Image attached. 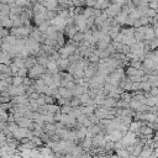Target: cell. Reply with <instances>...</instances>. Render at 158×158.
<instances>
[{"mask_svg": "<svg viewBox=\"0 0 158 158\" xmlns=\"http://www.w3.org/2000/svg\"><path fill=\"white\" fill-rule=\"evenodd\" d=\"M46 72H47V68L43 67V65H40V64L37 63L36 65H33L32 68L28 69V74H27V77H28L30 79H32V80H36V79H38L42 74H44Z\"/></svg>", "mask_w": 158, "mask_h": 158, "instance_id": "6da1fadb", "label": "cell"}, {"mask_svg": "<svg viewBox=\"0 0 158 158\" xmlns=\"http://www.w3.org/2000/svg\"><path fill=\"white\" fill-rule=\"evenodd\" d=\"M9 94L12 96H20V95H26V86L20 85V86H15V85H10L7 89Z\"/></svg>", "mask_w": 158, "mask_h": 158, "instance_id": "7a4b0ae2", "label": "cell"}, {"mask_svg": "<svg viewBox=\"0 0 158 158\" xmlns=\"http://www.w3.org/2000/svg\"><path fill=\"white\" fill-rule=\"evenodd\" d=\"M106 14L109 15V17H112V19H115L121 11H122V6L121 5H118V4H111L106 10Z\"/></svg>", "mask_w": 158, "mask_h": 158, "instance_id": "3957f363", "label": "cell"}, {"mask_svg": "<svg viewBox=\"0 0 158 158\" xmlns=\"http://www.w3.org/2000/svg\"><path fill=\"white\" fill-rule=\"evenodd\" d=\"M78 32H79V30H78V27H77L75 25H69V26H67V27L64 28V35H65V37H67L68 40H73V37H74Z\"/></svg>", "mask_w": 158, "mask_h": 158, "instance_id": "277c9868", "label": "cell"}, {"mask_svg": "<svg viewBox=\"0 0 158 158\" xmlns=\"http://www.w3.org/2000/svg\"><path fill=\"white\" fill-rule=\"evenodd\" d=\"M48 64H47V72L51 73V74H57L59 73V68H58V64H57V60H53L51 58H48Z\"/></svg>", "mask_w": 158, "mask_h": 158, "instance_id": "5b68a950", "label": "cell"}, {"mask_svg": "<svg viewBox=\"0 0 158 158\" xmlns=\"http://www.w3.org/2000/svg\"><path fill=\"white\" fill-rule=\"evenodd\" d=\"M16 122H17V125H19L20 127H25V128H30L31 125L33 123V121H32L31 118L26 117V116H22V117H20V118H17Z\"/></svg>", "mask_w": 158, "mask_h": 158, "instance_id": "8992f818", "label": "cell"}, {"mask_svg": "<svg viewBox=\"0 0 158 158\" xmlns=\"http://www.w3.org/2000/svg\"><path fill=\"white\" fill-rule=\"evenodd\" d=\"M1 27H5L7 30H11L14 27V21L10 19V16H0Z\"/></svg>", "mask_w": 158, "mask_h": 158, "instance_id": "52a82bcc", "label": "cell"}, {"mask_svg": "<svg viewBox=\"0 0 158 158\" xmlns=\"http://www.w3.org/2000/svg\"><path fill=\"white\" fill-rule=\"evenodd\" d=\"M143 125H144V122H143V121H139V120H133V121L131 122L130 127H128V131L135 132V133L137 135V133H138V131H139V128H141Z\"/></svg>", "mask_w": 158, "mask_h": 158, "instance_id": "ba28073f", "label": "cell"}, {"mask_svg": "<svg viewBox=\"0 0 158 158\" xmlns=\"http://www.w3.org/2000/svg\"><path fill=\"white\" fill-rule=\"evenodd\" d=\"M14 62V58L7 53V52H4L1 51V56H0V63L1 64H7V65H11Z\"/></svg>", "mask_w": 158, "mask_h": 158, "instance_id": "9c48e42d", "label": "cell"}, {"mask_svg": "<svg viewBox=\"0 0 158 158\" xmlns=\"http://www.w3.org/2000/svg\"><path fill=\"white\" fill-rule=\"evenodd\" d=\"M116 105H117V100L116 99L110 98V96H106L105 100L102 101V104L100 106H105L107 109H112V107H116Z\"/></svg>", "mask_w": 158, "mask_h": 158, "instance_id": "30bf717a", "label": "cell"}, {"mask_svg": "<svg viewBox=\"0 0 158 158\" xmlns=\"http://www.w3.org/2000/svg\"><path fill=\"white\" fill-rule=\"evenodd\" d=\"M58 93H59V95H60L62 98H64V99H73V98H74L73 91H72V90H68V89L64 88V86H59V88H58Z\"/></svg>", "mask_w": 158, "mask_h": 158, "instance_id": "8fae6325", "label": "cell"}, {"mask_svg": "<svg viewBox=\"0 0 158 158\" xmlns=\"http://www.w3.org/2000/svg\"><path fill=\"white\" fill-rule=\"evenodd\" d=\"M95 109H96V106H94V105H85V106L81 105V114L86 115L89 117L95 114Z\"/></svg>", "mask_w": 158, "mask_h": 158, "instance_id": "7c38bea8", "label": "cell"}, {"mask_svg": "<svg viewBox=\"0 0 158 158\" xmlns=\"http://www.w3.org/2000/svg\"><path fill=\"white\" fill-rule=\"evenodd\" d=\"M32 11H33V15H40V14H46L47 12V9L42 4L36 2L33 5V7H32Z\"/></svg>", "mask_w": 158, "mask_h": 158, "instance_id": "4fadbf2b", "label": "cell"}, {"mask_svg": "<svg viewBox=\"0 0 158 158\" xmlns=\"http://www.w3.org/2000/svg\"><path fill=\"white\" fill-rule=\"evenodd\" d=\"M57 64H58V68H59L60 72H67V69H68L70 62H69V59H63V58H60V59L57 60Z\"/></svg>", "mask_w": 158, "mask_h": 158, "instance_id": "5bb4252c", "label": "cell"}, {"mask_svg": "<svg viewBox=\"0 0 158 158\" xmlns=\"http://www.w3.org/2000/svg\"><path fill=\"white\" fill-rule=\"evenodd\" d=\"M43 131H44V133L52 136V135L56 133V131H57V126H56V123H46V125L43 126Z\"/></svg>", "mask_w": 158, "mask_h": 158, "instance_id": "9a60e30c", "label": "cell"}, {"mask_svg": "<svg viewBox=\"0 0 158 158\" xmlns=\"http://www.w3.org/2000/svg\"><path fill=\"white\" fill-rule=\"evenodd\" d=\"M127 17H128V15H126V14H123V12L121 11V12L115 17V22L118 23V25H121V26H126Z\"/></svg>", "mask_w": 158, "mask_h": 158, "instance_id": "2e32d148", "label": "cell"}, {"mask_svg": "<svg viewBox=\"0 0 158 158\" xmlns=\"http://www.w3.org/2000/svg\"><path fill=\"white\" fill-rule=\"evenodd\" d=\"M125 72H126V75H127V77L141 75V72H139V69H136V68H133V67H131V65H127V67L125 68ZM141 77H142V75H141Z\"/></svg>", "mask_w": 158, "mask_h": 158, "instance_id": "e0dca14e", "label": "cell"}, {"mask_svg": "<svg viewBox=\"0 0 158 158\" xmlns=\"http://www.w3.org/2000/svg\"><path fill=\"white\" fill-rule=\"evenodd\" d=\"M32 20H33V22H35V25L38 27L41 23H43L44 21H47V19H46V14H40V15H33V17H32Z\"/></svg>", "mask_w": 158, "mask_h": 158, "instance_id": "ac0fdd59", "label": "cell"}, {"mask_svg": "<svg viewBox=\"0 0 158 158\" xmlns=\"http://www.w3.org/2000/svg\"><path fill=\"white\" fill-rule=\"evenodd\" d=\"M86 89H88V88H85V86H83V85H77L75 89L73 90V95H74V98H79L80 95L88 93Z\"/></svg>", "mask_w": 158, "mask_h": 158, "instance_id": "d6986e66", "label": "cell"}, {"mask_svg": "<svg viewBox=\"0 0 158 158\" xmlns=\"http://www.w3.org/2000/svg\"><path fill=\"white\" fill-rule=\"evenodd\" d=\"M11 6L7 4H0V16H10Z\"/></svg>", "mask_w": 158, "mask_h": 158, "instance_id": "ffe728a7", "label": "cell"}, {"mask_svg": "<svg viewBox=\"0 0 158 158\" xmlns=\"http://www.w3.org/2000/svg\"><path fill=\"white\" fill-rule=\"evenodd\" d=\"M98 73V69H95V68H93V67H86V68H84V74H85V78H93L95 74Z\"/></svg>", "mask_w": 158, "mask_h": 158, "instance_id": "44dd1931", "label": "cell"}, {"mask_svg": "<svg viewBox=\"0 0 158 158\" xmlns=\"http://www.w3.org/2000/svg\"><path fill=\"white\" fill-rule=\"evenodd\" d=\"M88 130H89L94 136H96V135H99V133L102 131V127H101L100 123H99V125H91L90 127H88Z\"/></svg>", "mask_w": 158, "mask_h": 158, "instance_id": "7402d4cb", "label": "cell"}, {"mask_svg": "<svg viewBox=\"0 0 158 158\" xmlns=\"http://www.w3.org/2000/svg\"><path fill=\"white\" fill-rule=\"evenodd\" d=\"M0 73L12 75V69H11V65H7V64H0Z\"/></svg>", "mask_w": 158, "mask_h": 158, "instance_id": "603a6c76", "label": "cell"}, {"mask_svg": "<svg viewBox=\"0 0 158 158\" xmlns=\"http://www.w3.org/2000/svg\"><path fill=\"white\" fill-rule=\"evenodd\" d=\"M48 56H37V63L40 65H43L47 68V64H48Z\"/></svg>", "mask_w": 158, "mask_h": 158, "instance_id": "cb8c5ba5", "label": "cell"}, {"mask_svg": "<svg viewBox=\"0 0 158 158\" xmlns=\"http://www.w3.org/2000/svg\"><path fill=\"white\" fill-rule=\"evenodd\" d=\"M51 26H52V25H51V22L47 20V21H44L43 23H41V25L37 27V28H38V30H40L42 33H46V32H47V30H48Z\"/></svg>", "mask_w": 158, "mask_h": 158, "instance_id": "d4e9b609", "label": "cell"}, {"mask_svg": "<svg viewBox=\"0 0 158 158\" xmlns=\"http://www.w3.org/2000/svg\"><path fill=\"white\" fill-rule=\"evenodd\" d=\"M84 40H85V35H84V32H80V31L73 37V41H74L75 43H78V46H79V43L83 42Z\"/></svg>", "mask_w": 158, "mask_h": 158, "instance_id": "484cf974", "label": "cell"}, {"mask_svg": "<svg viewBox=\"0 0 158 158\" xmlns=\"http://www.w3.org/2000/svg\"><path fill=\"white\" fill-rule=\"evenodd\" d=\"M116 154L120 158H130L131 157V154L128 153V151L126 148H123V149H116Z\"/></svg>", "mask_w": 158, "mask_h": 158, "instance_id": "4316f807", "label": "cell"}, {"mask_svg": "<svg viewBox=\"0 0 158 158\" xmlns=\"http://www.w3.org/2000/svg\"><path fill=\"white\" fill-rule=\"evenodd\" d=\"M152 89V84L149 81H141V90L144 93H149Z\"/></svg>", "mask_w": 158, "mask_h": 158, "instance_id": "83f0119b", "label": "cell"}, {"mask_svg": "<svg viewBox=\"0 0 158 158\" xmlns=\"http://www.w3.org/2000/svg\"><path fill=\"white\" fill-rule=\"evenodd\" d=\"M86 58L89 59V62H90V63H99V60H100L99 56H96L94 52H90V53L86 56Z\"/></svg>", "mask_w": 158, "mask_h": 158, "instance_id": "f1b7e54d", "label": "cell"}, {"mask_svg": "<svg viewBox=\"0 0 158 158\" xmlns=\"http://www.w3.org/2000/svg\"><path fill=\"white\" fill-rule=\"evenodd\" d=\"M12 85H15V86L23 85V78L20 77V75H15V77L12 78Z\"/></svg>", "mask_w": 158, "mask_h": 158, "instance_id": "f546056e", "label": "cell"}, {"mask_svg": "<svg viewBox=\"0 0 158 158\" xmlns=\"http://www.w3.org/2000/svg\"><path fill=\"white\" fill-rule=\"evenodd\" d=\"M83 15H84L86 19L94 16V7H88V6H85V7H84V11H83Z\"/></svg>", "mask_w": 158, "mask_h": 158, "instance_id": "4dcf8cb0", "label": "cell"}, {"mask_svg": "<svg viewBox=\"0 0 158 158\" xmlns=\"http://www.w3.org/2000/svg\"><path fill=\"white\" fill-rule=\"evenodd\" d=\"M121 100H123V101H126V102H131V100H132V94L130 93V91H123L122 94H121Z\"/></svg>", "mask_w": 158, "mask_h": 158, "instance_id": "1f68e13d", "label": "cell"}, {"mask_svg": "<svg viewBox=\"0 0 158 158\" xmlns=\"http://www.w3.org/2000/svg\"><path fill=\"white\" fill-rule=\"evenodd\" d=\"M151 107L147 105V104H141L139 107L136 110V112H141V114H146V112H149Z\"/></svg>", "mask_w": 158, "mask_h": 158, "instance_id": "d6a6232c", "label": "cell"}, {"mask_svg": "<svg viewBox=\"0 0 158 158\" xmlns=\"http://www.w3.org/2000/svg\"><path fill=\"white\" fill-rule=\"evenodd\" d=\"M72 110H73V107L70 105H63V106H60V114H63V115H69L72 112Z\"/></svg>", "mask_w": 158, "mask_h": 158, "instance_id": "836d02e7", "label": "cell"}, {"mask_svg": "<svg viewBox=\"0 0 158 158\" xmlns=\"http://www.w3.org/2000/svg\"><path fill=\"white\" fill-rule=\"evenodd\" d=\"M116 107L117 109H131L130 107V104L128 102H126V101H123V100H117V105H116Z\"/></svg>", "mask_w": 158, "mask_h": 158, "instance_id": "e575fe53", "label": "cell"}, {"mask_svg": "<svg viewBox=\"0 0 158 158\" xmlns=\"http://www.w3.org/2000/svg\"><path fill=\"white\" fill-rule=\"evenodd\" d=\"M149 107H153V106H157V96H151L147 99V102H146Z\"/></svg>", "mask_w": 158, "mask_h": 158, "instance_id": "d590c367", "label": "cell"}, {"mask_svg": "<svg viewBox=\"0 0 158 158\" xmlns=\"http://www.w3.org/2000/svg\"><path fill=\"white\" fill-rule=\"evenodd\" d=\"M110 44H111V43H110ZM95 47L99 48V49H106V48L109 47V43L105 42V41H99V42L95 44Z\"/></svg>", "mask_w": 158, "mask_h": 158, "instance_id": "8d00e7d4", "label": "cell"}, {"mask_svg": "<svg viewBox=\"0 0 158 158\" xmlns=\"http://www.w3.org/2000/svg\"><path fill=\"white\" fill-rule=\"evenodd\" d=\"M9 86H10V84H9L6 80H0V91H1V93H2V91H7Z\"/></svg>", "mask_w": 158, "mask_h": 158, "instance_id": "74e56055", "label": "cell"}, {"mask_svg": "<svg viewBox=\"0 0 158 158\" xmlns=\"http://www.w3.org/2000/svg\"><path fill=\"white\" fill-rule=\"evenodd\" d=\"M72 107H78V106H80L81 105V102H80V99L79 98H73V99H70V104H69Z\"/></svg>", "mask_w": 158, "mask_h": 158, "instance_id": "f35d334b", "label": "cell"}, {"mask_svg": "<svg viewBox=\"0 0 158 158\" xmlns=\"http://www.w3.org/2000/svg\"><path fill=\"white\" fill-rule=\"evenodd\" d=\"M139 105H141V102H139V101H137V100H135V99H132V100H131V102H130V107H131L132 110H135V111L139 107Z\"/></svg>", "mask_w": 158, "mask_h": 158, "instance_id": "ab89813d", "label": "cell"}, {"mask_svg": "<svg viewBox=\"0 0 158 158\" xmlns=\"http://www.w3.org/2000/svg\"><path fill=\"white\" fill-rule=\"evenodd\" d=\"M31 142H32L36 147H40V146H42V143H43V141H42L40 137H32V138H31Z\"/></svg>", "mask_w": 158, "mask_h": 158, "instance_id": "60d3db41", "label": "cell"}, {"mask_svg": "<svg viewBox=\"0 0 158 158\" xmlns=\"http://www.w3.org/2000/svg\"><path fill=\"white\" fill-rule=\"evenodd\" d=\"M139 90H141V83H139V81L132 83V89H131V91H132V93H137V91H139Z\"/></svg>", "mask_w": 158, "mask_h": 158, "instance_id": "b9f144b4", "label": "cell"}, {"mask_svg": "<svg viewBox=\"0 0 158 158\" xmlns=\"http://www.w3.org/2000/svg\"><path fill=\"white\" fill-rule=\"evenodd\" d=\"M89 118H90V121H91V123L93 125H99L100 123V118L94 114V115H91V116H89Z\"/></svg>", "mask_w": 158, "mask_h": 158, "instance_id": "7bdbcfd3", "label": "cell"}, {"mask_svg": "<svg viewBox=\"0 0 158 158\" xmlns=\"http://www.w3.org/2000/svg\"><path fill=\"white\" fill-rule=\"evenodd\" d=\"M33 84V80L32 79H30L28 77H26V78H23V86H26V88H28V86H31Z\"/></svg>", "mask_w": 158, "mask_h": 158, "instance_id": "ee69618b", "label": "cell"}, {"mask_svg": "<svg viewBox=\"0 0 158 158\" xmlns=\"http://www.w3.org/2000/svg\"><path fill=\"white\" fill-rule=\"evenodd\" d=\"M28 96V99L30 100H37V99H40V96H41V94L40 93H37V91H35V93H31L30 95H27Z\"/></svg>", "mask_w": 158, "mask_h": 158, "instance_id": "f6af8a7d", "label": "cell"}, {"mask_svg": "<svg viewBox=\"0 0 158 158\" xmlns=\"http://www.w3.org/2000/svg\"><path fill=\"white\" fill-rule=\"evenodd\" d=\"M10 35V30L5 28V27H1V38H5Z\"/></svg>", "mask_w": 158, "mask_h": 158, "instance_id": "bcb514c9", "label": "cell"}, {"mask_svg": "<svg viewBox=\"0 0 158 158\" xmlns=\"http://www.w3.org/2000/svg\"><path fill=\"white\" fill-rule=\"evenodd\" d=\"M95 5H96V0H86L85 1V6H88V7H95Z\"/></svg>", "mask_w": 158, "mask_h": 158, "instance_id": "7dc6e473", "label": "cell"}, {"mask_svg": "<svg viewBox=\"0 0 158 158\" xmlns=\"http://www.w3.org/2000/svg\"><path fill=\"white\" fill-rule=\"evenodd\" d=\"M149 94H151V96H158V88L157 86H152Z\"/></svg>", "mask_w": 158, "mask_h": 158, "instance_id": "c3c4849f", "label": "cell"}, {"mask_svg": "<svg viewBox=\"0 0 158 158\" xmlns=\"http://www.w3.org/2000/svg\"><path fill=\"white\" fill-rule=\"evenodd\" d=\"M15 1L16 0H0L1 4H7V5H12V4H15Z\"/></svg>", "mask_w": 158, "mask_h": 158, "instance_id": "681fc988", "label": "cell"}, {"mask_svg": "<svg viewBox=\"0 0 158 158\" xmlns=\"http://www.w3.org/2000/svg\"><path fill=\"white\" fill-rule=\"evenodd\" d=\"M107 158H120L117 154H112V156H110V157H107Z\"/></svg>", "mask_w": 158, "mask_h": 158, "instance_id": "f907efd6", "label": "cell"}, {"mask_svg": "<svg viewBox=\"0 0 158 158\" xmlns=\"http://www.w3.org/2000/svg\"><path fill=\"white\" fill-rule=\"evenodd\" d=\"M93 158H102L101 156H93Z\"/></svg>", "mask_w": 158, "mask_h": 158, "instance_id": "816d5d0a", "label": "cell"}]
</instances>
